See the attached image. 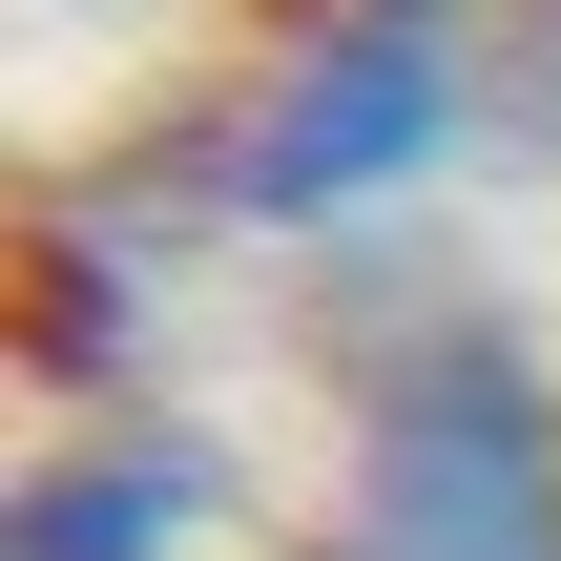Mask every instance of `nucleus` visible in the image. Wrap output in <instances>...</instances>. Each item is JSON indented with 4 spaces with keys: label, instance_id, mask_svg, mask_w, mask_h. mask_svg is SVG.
I'll use <instances>...</instances> for the list:
<instances>
[{
    "label": "nucleus",
    "instance_id": "nucleus-1",
    "mask_svg": "<svg viewBox=\"0 0 561 561\" xmlns=\"http://www.w3.org/2000/svg\"><path fill=\"white\" fill-rule=\"evenodd\" d=\"M416 146H437V62L375 21V42L291 62V125L250 146V187H271V208H333V187H375V167H416Z\"/></svg>",
    "mask_w": 561,
    "mask_h": 561
},
{
    "label": "nucleus",
    "instance_id": "nucleus-2",
    "mask_svg": "<svg viewBox=\"0 0 561 561\" xmlns=\"http://www.w3.org/2000/svg\"><path fill=\"white\" fill-rule=\"evenodd\" d=\"M167 541H187V458H104L21 500V561H167Z\"/></svg>",
    "mask_w": 561,
    "mask_h": 561
}]
</instances>
